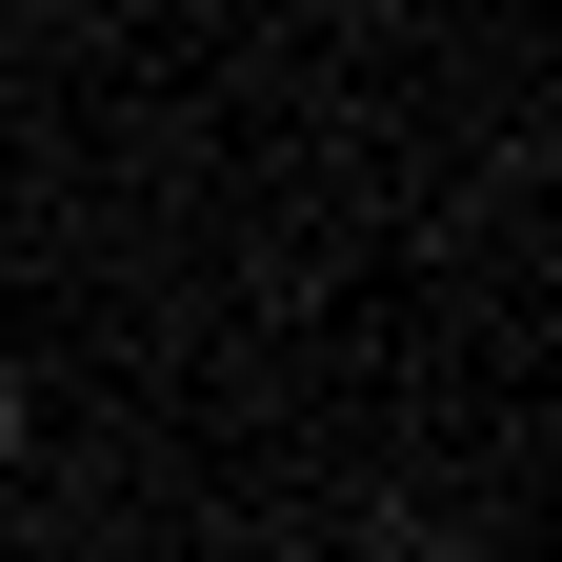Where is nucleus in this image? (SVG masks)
Returning a JSON list of instances; mask_svg holds the SVG:
<instances>
[{"label": "nucleus", "instance_id": "f257e3e1", "mask_svg": "<svg viewBox=\"0 0 562 562\" xmlns=\"http://www.w3.org/2000/svg\"><path fill=\"white\" fill-rule=\"evenodd\" d=\"M0 503H21V382H0Z\"/></svg>", "mask_w": 562, "mask_h": 562}]
</instances>
